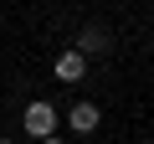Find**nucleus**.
<instances>
[{
	"label": "nucleus",
	"instance_id": "2",
	"mask_svg": "<svg viewBox=\"0 0 154 144\" xmlns=\"http://www.w3.org/2000/svg\"><path fill=\"white\" fill-rule=\"evenodd\" d=\"M51 72H57L62 83H82V77H88V57L77 52V46H67V52H62V57L51 62Z\"/></svg>",
	"mask_w": 154,
	"mask_h": 144
},
{
	"label": "nucleus",
	"instance_id": "5",
	"mask_svg": "<svg viewBox=\"0 0 154 144\" xmlns=\"http://www.w3.org/2000/svg\"><path fill=\"white\" fill-rule=\"evenodd\" d=\"M41 144H62V134H51V139H41Z\"/></svg>",
	"mask_w": 154,
	"mask_h": 144
},
{
	"label": "nucleus",
	"instance_id": "6",
	"mask_svg": "<svg viewBox=\"0 0 154 144\" xmlns=\"http://www.w3.org/2000/svg\"><path fill=\"white\" fill-rule=\"evenodd\" d=\"M0 144H16V139H0Z\"/></svg>",
	"mask_w": 154,
	"mask_h": 144
},
{
	"label": "nucleus",
	"instance_id": "3",
	"mask_svg": "<svg viewBox=\"0 0 154 144\" xmlns=\"http://www.w3.org/2000/svg\"><path fill=\"white\" fill-rule=\"evenodd\" d=\"M108 46H113V36H108V26H98V21H88L82 31H77V52H82V57L108 52Z\"/></svg>",
	"mask_w": 154,
	"mask_h": 144
},
{
	"label": "nucleus",
	"instance_id": "4",
	"mask_svg": "<svg viewBox=\"0 0 154 144\" xmlns=\"http://www.w3.org/2000/svg\"><path fill=\"white\" fill-rule=\"evenodd\" d=\"M98 118H103V108H98V103H72V108H67L72 134H93V129H98Z\"/></svg>",
	"mask_w": 154,
	"mask_h": 144
},
{
	"label": "nucleus",
	"instance_id": "1",
	"mask_svg": "<svg viewBox=\"0 0 154 144\" xmlns=\"http://www.w3.org/2000/svg\"><path fill=\"white\" fill-rule=\"evenodd\" d=\"M21 129L36 134V139H51V134H57V103H26Z\"/></svg>",
	"mask_w": 154,
	"mask_h": 144
}]
</instances>
